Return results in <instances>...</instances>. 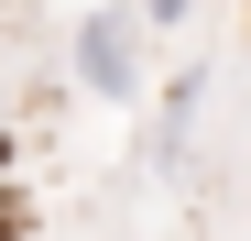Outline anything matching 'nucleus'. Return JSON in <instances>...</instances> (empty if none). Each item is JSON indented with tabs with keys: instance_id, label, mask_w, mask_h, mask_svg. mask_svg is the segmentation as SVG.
Masks as SVG:
<instances>
[{
	"instance_id": "obj_1",
	"label": "nucleus",
	"mask_w": 251,
	"mask_h": 241,
	"mask_svg": "<svg viewBox=\"0 0 251 241\" xmlns=\"http://www.w3.org/2000/svg\"><path fill=\"white\" fill-rule=\"evenodd\" d=\"M142 0L131 11H76V33H66V66H76V88L88 99H142Z\"/></svg>"
},
{
	"instance_id": "obj_2",
	"label": "nucleus",
	"mask_w": 251,
	"mask_h": 241,
	"mask_svg": "<svg viewBox=\"0 0 251 241\" xmlns=\"http://www.w3.org/2000/svg\"><path fill=\"white\" fill-rule=\"evenodd\" d=\"M197 99H207V66H186L175 88H164V153H175V143L197 132Z\"/></svg>"
},
{
	"instance_id": "obj_3",
	"label": "nucleus",
	"mask_w": 251,
	"mask_h": 241,
	"mask_svg": "<svg viewBox=\"0 0 251 241\" xmlns=\"http://www.w3.org/2000/svg\"><path fill=\"white\" fill-rule=\"evenodd\" d=\"M142 22H153V33H175V22H197V0H142Z\"/></svg>"
}]
</instances>
